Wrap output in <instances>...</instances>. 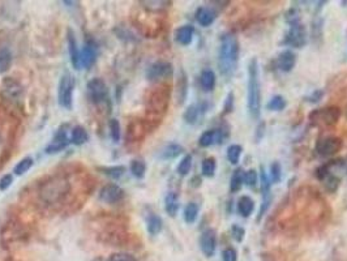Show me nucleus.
Wrapping results in <instances>:
<instances>
[{
  "mask_svg": "<svg viewBox=\"0 0 347 261\" xmlns=\"http://www.w3.org/2000/svg\"><path fill=\"white\" fill-rule=\"evenodd\" d=\"M169 99H170V93L166 87H158L151 93L147 99V109L155 115H162L167 110Z\"/></svg>",
  "mask_w": 347,
  "mask_h": 261,
  "instance_id": "nucleus-6",
  "label": "nucleus"
},
{
  "mask_svg": "<svg viewBox=\"0 0 347 261\" xmlns=\"http://www.w3.org/2000/svg\"><path fill=\"white\" fill-rule=\"evenodd\" d=\"M261 95L260 73H259V61L252 58L248 63V84H247V107L252 119L257 120L261 115L262 106Z\"/></svg>",
  "mask_w": 347,
  "mask_h": 261,
  "instance_id": "nucleus-3",
  "label": "nucleus"
},
{
  "mask_svg": "<svg viewBox=\"0 0 347 261\" xmlns=\"http://www.w3.org/2000/svg\"><path fill=\"white\" fill-rule=\"evenodd\" d=\"M324 94H325L324 90H315L312 91L308 97H306L304 101H307V102H310V103H317V102H320L321 99H322Z\"/></svg>",
  "mask_w": 347,
  "mask_h": 261,
  "instance_id": "nucleus-53",
  "label": "nucleus"
},
{
  "mask_svg": "<svg viewBox=\"0 0 347 261\" xmlns=\"http://www.w3.org/2000/svg\"><path fill=\"white\" fill-rule=\"evenodd\" d=\"M215 170H217V161H215L214 157H209V158H205L202 161V165H201V171H202V175L206 176V178H213L215 175Z\"/></svg>",
  "mask_w": 347,
  "mask_h": 261,
  "instance_id": "nucleus-35",
  "label": "nucleus"
},
{
  "mask_svg": "<svg viewBox=\"0 0 347 261\" xmlns=\"http://www.w3.org/2000/svg\"><path fill=\"white\" fill-rule=\"evenodd\" d=\"M322 19H315L312 23V38L316 41L317 38H322Z\"/></svg>",
  "mask_w": 347,
  "mask_h": 261,
  "instance_id": "nucleus-47",
  "label": "nucleus"
},
{
  "mask_svg": "<svg viewBox=\"0 0 347 261\" xmlns=\"http://www.w3.org/2000/svg\"><path fill=\"white\" fill-rule=\"evenodd\" d=\"M200 248L202 251V254L206 258H211L214 256L215 250H217V232L213 229H206L201 232L200 236Z\"/></svg>",
  "mask_w": 347,
  "mask_h": 261,
  "instance_id": "nucleus-13",
  "label": "nucleus"
},
{
  "mask_svg": "<svg viewBox=\"0 0 347 261\" xmlns=\"http://www.w3.org/2000/svg\"><path fill=\"white\" fill-rule=\"evenodd\" d=\"M87 140H89V133H87V131L84 128V127H81V125H76V127L72 128V132H71L72 144L80 146V145L85 144Z\"/></svg>",
  "mask_w": 347,
  "mask_h": 261,
  "instance_id": "nucleus-28",
  "label": "nucleus"
},
{
  "mask_svg": "<svg viewBox=\"0 0 347 261\" xmlns=\"http://www.w3.org/2000/svg\"><path fill=\"white\" fill-rule=\"evenodd\" d=\"M195 17H196V21L200 24L201 27H210L217 19V13H215L214 9H211L209 7H200L197 8Z\"/></svg>",
  "mask_w": 347,
  "mask_h": 261,
  "instance_id": "nucleus-19",
  "label": "nucleus"
},
{
  "mask_svg": "<svg viewBox=\"0 0 347 261\" xmlns=\"http://www.w3.org/2000/svg\"><path fill=\"white\" fill-rule=\"evenodd\" d=\"M243 153V148L240 145L238 144H232L227 148L226 151V157L229 159V162L231 165H238L239 161H240V157H242Z\"/></svg>",
  "mask_w": 347,
  "mask_h": 261,
  "instance_id": "nucleus-34",
  "label": "nucleus"
},
{
  "mask_svg": "<svg viewBox=\"0 0 347 261\" xmlns=\"http://www.w3.org/2000/svg\"><path fill=\"white\" fill-rule=\"evenodd\" d=\"M179 208H180V201H179V196H177L176 192H169L165 196V212L174 218L176 217L177 212H179Z\"/></svg>",
  "mask_w": 347,
  "mask_h": 261,
  "instance_id": "nucleus-21",
  "label": "nucleus"
},
{
  "mask_svg": "<svg viewBox=\"0 0 347 261\" xmlns=\"http://www.w3.org/2000/svg\"><path fill=\"white\" fill-rule=\"evenodd\" d=\"M106 261H137V259L128 252H116V254L110 255Z\"/></svg>",
  "mask_w": 347,
  "mask_h": 261,
  "instance_id": "nucleus-44",
  "label": "nucleus"
},
{
  "mask_svg": "<svg viewBox=\"0 0 347 261\" xmlns=\"http://www.w3.org/2000/svg\"><path fill=\"white\" fill-rule=\"evenodd\" d=\"M98 171H101L103 175L111 180H119V179L125 174V166L121 165H115V166H102L98 167Z\"/></svg>",
  "mask_w": 347,
  "mask_h": 261,
  "instance_id": "nucleus-27",
  "label": "nucleus"
},
{
  "mask_svg": "<svg viewBox=\"0 0 347 261\" xmlns=\"http://www.w3.org/2000/svg\"><path fill=\"white\" fill-rule=\"evenodd\" d=\"M33 165H34V159L31 158V157H24L23 159H20L19 162L15 165L13 174L17 175V176H21V175H24L25 173L30 170Z\"/></svg>",
  "mask_w": 347,
  "mask_h": 261,
  "instance_id": "nucleus-32",
  "label": "nucleus"
},
{
  "mask_svg": "<svg viewBox=\"0 0 347 261\" xmlns=\"http://www.w3.org/2000/svg\"><path fill=\"white\" fill-rule=\"evenodd\" d=\"M223 131L221 129H209L205 131L200 137H199V146L201 148H210L211 145L221 144L225 140V136L222 135Z\"/></svg>",
  "mask_w": 347,
  "mask_h": 261,
  "instance_id": "nucleus-17",
  "label": "nucleus"
},
{
  "mask_svg": "<svg viewBox=\"0 0 347 261\" xmlns=\"http://www.w3.org/2000/svg\"><path fill=\"white\" fill-rule=\"evenodd\" d=\"M307 42V30L306 27L302 23L290 25V29L283 38V45L295 47V49H302Z\"/></svg>",
  "mask_w": 347,
  "mask_h": 261,
  "instance_id": "nucleus-9",
  "label": "nucleus"
},
{
  "mask_svg": "<svg viewBox=\"0 0 347 261\" xmlns=\"http://www.w3.org/2000/svg\"><path fill=\"white\" fill-rule=\"evenodd\" d=\"M295 64H296V55L291 50H283L277 58V67L281 72H291L295 68Z\"/></svg>",
  "mask_w": 347,
  "mask_h": 261,
  "instance_id": "nucleus-16",
  "label": "nucleus"
},
{
  "mask_svg": "<svg viewBox=\"0 0 347 261\" xmlns=\"http://www.w3.org/2000/svg\"><path fill=\"white\" fill-rule=\"evenodd\" d=\"M193 34H195V28L192 25H183L177 28L175 31V41L181 46H188L192 43Z\"/></svg>",
  "mask_w": 347,
  "mask_h": 261,
  "instance_id": "nucleus-20",
  "label": "nucleus"
},
{
  "mask_svg": "<svg viewBox=\"0 0 347 261\" xmlns=\"http://www.w3.org/2000/svg\"><path fill=\"white\" fill-rule=\"evenodd\" d=\"M217 84V76H215L213 69H204L200 75V85L201 89L206 93L213 91Z\"/></svg>",
  "mask_w": 347,
  "mask_h": 261,
  "instance_id": "nucleus-22",
  "label": "nucleus"
},
{
  "mask_svg": "<svg viewBox=\"0 0 347 261\" xmlns=\"http://www.w3.org/2000/svg\"><path fill=\"white\" fill-rule=\"evenodd\" d=\"M264 133H265V123H264V121H260V123L257 124L256 133H255V139H256V143H260L261 139L264 137Z\"/></svg>",
  "mask_w": 347,
  "mask_h": 261,
  "instance_id": "nucleus-54",
  "label": "nucleus"
},
{
  "mask_svg": "<svg viewBox=\"0 0 347 261\" xmlns=\"http://www.w3.org/2000/svg\"><path fill=\"white\" fill-rule=\"evenodd\" d=\"M269 179L272 184H278L282 179V167H281V163L279 162H273L272 166H270V175H269Z\"/></svg>",
  "mask_w": 347,
  "mask_h": 261,
  "instance_id": "nucleus-43",
  "label": "nucleus"
},
{
  "mask_svg": "<svg viewBox=\"0 0 347 261\" xmlns=\"http://www.w3.org/2000/svg\"><path fill=\"white\" fill-rule=\"evenodd\" d=\"M109 131H110V137H111V140H113L115 144L120 143L121 140L120 121L117 120V119H111V120L109 121Z\"/></svg>",
  "mask_w": 347,
  "mask_h": 261,
  "instance_id": "nucleus-37",
  "label": "nucleus"
},
{
  "mask_svg": "<svg viewBox=\"0 0 347 261\" xmlns=\"http://www.w3.org/2000/svg\"><path fill=\"white\" fill-rule=\"evenodd\" d=\"M12 183H13V175L12 174L3 175V176L0 178V191H1V192L7 191V189L12 186Z\"/></svg>",
  "mask_w": 347,
  "mask_h": 261,
  "instance_id": "nucleus-51",
  "label": "nucleus"
},
{
  "mask_svg": "<svg viewBox=\"0 0 347 261\" xmlns=\"http://www.w3.org/2000/svg\"><path fill=\"white\" fill-rule=\"evenodd\" d=\"M68 54H69V60H71L72 67L79 71L80 67V49L76 41V37L73 34V31L69 29L68 30Z\"/></svg>",
  "mask_w": 347,
  "mask_h": 261,
  "instance_id": "nucleus-18",
  "label": "nucleus"
},
{
  "mask_svg": "<svg viewBox=\"0 0 347 261\" xmlns=\"http://www.w3.org/2000/svg\"><path fill=\"white\" fill-rule=\"evenodd\" d=\"M346 119H347V106H346Z\"/></svg>",
  "mask_w": 347,
  "mask_h": 261,
  "instance_id": "nucleus-57",
  "label": "nucleus"
},
{
  "mask_svg": "<svg viewBox=\"0 0 347 261\" xmlns=\"http://www.w3.org/2000/svg\"><path fill=\"white\" fill-rule=\"evenodd\" d=\"M255 209V203L249 196H242L238 201V213L244 218H248Z\"/></svg>",
  "mask_w": 347,
  "mask_h": 261,
  "instance_id": "nucleus-29",
  "label": "nucleus"
},
{
  "mask_svg": "<svg viewBox=\"0 0 347 261\" xmlns=\"http://www.w3.org/2000/svg\"><path fill=\"white\" fill-rule=\"evenodd\" d=\"M260 179H261V191H262V195L270 192V186H272V182H270L269 175L265 173V169L262 166H261Z\"/></svg>",
  "mask_w": 347,
  "mask_h": 261,
  "instance_id": "nucleus-45",
  "label": "nucleus"
},
{
  "mask_svg": "<svg viewBox=\"0 0 347 261\" xmlns=\"http://www.w3.org/2000/svg\"><path fill=\"white\" fill-rule=\"evenodd\" d=\"M286 107V101L282 95H274L266 105V109L270 111H282Z\"/></svg>",
  "mask_w": 347,
  "mask_h": 261,
  "instance_id": "nucleus-41",
  "label": "nucleus"
},
{
  "mask_svg": "<svg viewBox=\"0 0 347 261\" xmlns=\"http://www.w3.org/2000/svg\"><path fill=\"white\" fill-rule=\"evenodd\" d=\"M73 89H75V80L72 75L64 73L59 80L58 85V101L65 110H71L73 106Z\"/></svg>",
  "mask_w": 347,
  "mask_h": 261,
  "instance_id": "nucleus-5",
  "label": "nucleus"
},
{
  "mask_svg": "<svg viewBox=\"0 0 347 261\" xmlns=\"http://www.w3.org/2000/svg\"><path fill=\"white\" fill-rule=\"evenodd\" d=\"M129 170H131V174L135 178L143 179L145 176V173H146V165L141 159H133L131 162V166H129Z\"/></svg>",
  "mask_w": 347,
  "mask_h": 261,
  "instance_id": "nucleus-36",
  "label": "nucleus"
},
{
  "mask_svg": "<svg viewBox=\"0 0 347 261\" xmlns=\"http://www.w3.org/2000/svg\"><path fill=\"white\" fill-rule=\"evenodd\" d=\"M97 57H98L97 46L93 42H87L83 50H80V67L89 69L95 63Z\"/></svg>",
  "mask_w": 347,
  "mask_h": 261,
  "instance_id": "nucleus-14",
  "label": "nucleus"
},
{
  "mask_svg": "<svg viewBox=\"0 0 347 261\" xmlns=\"http://www.w3.org/2000/svg\"><path fill=\"white\" fill-rule=\"evenodd\" d=\"M257 180H259V176H257L256 170L249 169L248 171H245L244 173V184H247L248 187H255L257 184Z\"/></svg>",
  "mask_w": 347,
  "mask_h": 261,
  "instance_id": "nucleus-46",
  "label": "nucleus"
},
{
  "mask_svg": "<svg viewBox=\"0 0 347 261\" xmlns=\"http://www.w3.org/2000/svg\"><path fill=\"white\" fill-rule=\"evenodd\" d=\"M174 73L173 65L169 61H157L147 68L146 79L149 81H161V80L170 79Z\"/></svg>",
  "mask_w": 347,
  "mask_h": 261,
  "instance_id": "nucleus-10",
  "label": "nucleus"
},
{
  "mask_svg": "<svg viewBox=\"0 0 347 261\" xmlns=\"http://www.w3.org/2000/svg\"><path fill=\"white\" fill-rule=\"evenodd\" d=\"M12 64V54L8 49H0V75L5 73Z\"/></svg>",
  "mask_w": 347,
  "mask_h": 261,
  "instance_id": "nucleus-39",
  "label": "nucleus"
},
{
  "mask_svg": "<svg viewBox=\"0 0 347 261\" xmlns=\"http://www.w3.org/2000/svg\"><path fill=\"white\" fill-rule=\"evenodd\" d=\"M124 199V189L115 183L106 184L99 191V200L106 204H117Z\"/></svg>",
  "mask_w": 347,
  "mask_h": 261,
  "instance_id": "nucleus-12",
  "label": "nucleus"
},
{
  "mask_svg": "<svg viewBox=\"0 0 347 261\" xmlns=\"http://www.w3.org/2000/svg\"><path fill=\"white\" fill-rule=\"evenodd\" d=\"M208 111V103H193L187 107V110L183 114V119L187 124H196L199 117L202 116Z\"/></svg>",
  "mask_w": 347,
  "mask_h": 261,
  "instance_id": "nucleus-15",
  "label": "nucleus"
},
{
  "mask_svg": "<svg viewBox=\"0 0 347 261\" xmlns=\"http://www.w3.org/2000/svg\"><path fill=\"white\" fill-rule=\"evenodd\" d=\"M341 116L340 107L337 106H329L324 107V109H317L313 110L308 116V120L315 127H321V128H326V127H333L338 123V119Z\"/></svg>",
  "mask_w": 347,
  "mask_h": 261,
  "instance_id": "nucleus-4",
  "label": "nucleus"
},
{
  "mask_svg": "<svg viewBox=\"0 0 347 261\" xmlns=\"http://www.w3.org/2000/svg\"><path fill=\"white\" fill-rule=\"evenodd\" d=\"M324 182V187L325 189L328 191V192L330 193H334L338 189V187H340V182L341 179L338 178V176H336V175L333 174H329L326 178L322 180Z\"/></svg>",
  "mask_w": 347,
  "mask_h": 261,
  "instance_id": "nucleus-42",
  "label": "nucleus"
},
{
  "mask_svg": "<svg viewBox=\"0 0 347 261\" xmlns=\"http://www.w3.org/2000/svg\"><path fill=\"white\" fill-rule=\"evenodd\" d=\"M240 45L236 35L226 33L221 37L218 49V68L221 75L226 79H231L238 71Z\"/></svg>",
  "mask_w": 347,
  "mask_h": 261,
  "instance_id": "nucleus-2",
  "label": "nucleus"
},
{
  "mask_svg": "<svg viewBox=\"0 0 347 261\" xmlns=\"http://www.w3.org/2000/svg\"><path fill=\"white\" fill-rule=\"evenodd\" d=\"M231 234H232V238H234L236 242L242 243L243 239H244L245 230L242 226H239V225L235 224L232 225V227H231Z\"/></svg>",
  "mask_w": 347,
  "mask_h": 261,
  "instance_id": "nucleus-48",
  "label": "nucleus"
},
{
  "mask_svg": "<svg viewBox=\"0 0 347 261\" xmlns=\"http://www.w3.org/2000/svg\"><path fill=\"white\" fill-rule=\"evenodd\" d=\"M337 166H341L344 170L347 171V157L345 159H340V161H337Z\"/></svg>",
  "mask_w": 347,
  "mask_h": 261,
  "instance_id": "nucleus-55",
  "label": "nucleus"
},
{
  "mask_svg": "<svg viewBox=\"0 0 347 261\" xmlns=\"http://www.w3.org/2000/svg\"><path fill=\"white\" fill-rule=\"evenodd\" d=\"M187 93H188V80H187V75L183 69H180L179 72V79L176 83V98L179 105H183L187 98Z\"/></svg>",
  "mask_w": 347,
  "mask_h": 261,
  "instance_id": "nucleus-23",
  "label": "nucleus"
},
{
  "mask_svg": "<svg viewBox=\"0 0 347 261\" xmlns=\"http://www.w3.org/2000/svg\"><path fill=\"white\" fill-rule=\"evenodd\" d=\"M69 143H71V139L67 135V131L64 128H60L55 132L53 139L50 140L45 151L47 154H58V153H60V151L68 148Z\"/></svg>",
  "mask_w": 347,
  "mask_h": 261,
  "instance_id": "nucleus-11",
  "label": "nucleus"
},
{
  "mask_svg": "<svg viewBox=\"0 0 347 261\" xmlns=\"http://www.w3.org/2000/svg\"><path fill=\"white\" fill-rule=\"evenodd\" d=\"M222 259L223 261H238V252L235 248L229 247L222 252Z\"/></svg>",
  "mask_w": 347,
  "mask_h": 261,
  "instance_id": "nucleus-52",
  "label": "nucleus"
},
{
  "mask_svg": "<svg viewBox=\"0 0 347 261\" xmlns=\"http://www.w3.org/2000/svg\"><path fill=\"white\" fill-rule=\"evenodd\" d=\"M183 151H184V149H183V146H181L180 144H177V143H170V144H167L166 146L162 149L159 157H161V159L169 161V159L177 158Z\"/></svg>",
  "mask_w": 347,
  "mask_h": 261,
  "instance_id": "nucleus-25",
  "label": "nucleus"
},
{
  "mask_svg": "<svg viewBox=\"0 0 347 261\" xmlns=\"http://www.w3.org/2000/svg\"><path fill=\"white\" fill-rule=\"evenodd\" d=\"M342 146H344L342 139L337 136H326L317 140L315 150L321 157H332V155L337 154L338 151H341Z\"/></svg>",
  "mask_w": 347,
  "mask_h": 261,
  "instance_id": "nucleus-7",
  "label": "nucleus"
},
{
  "mask_svg": "<svg viewBox=\"0 0 347 261\" xmlns=\"http://www.w3.org/2000/svg\"><path fill=\"white\" fill-rule=\"evenodd\" d=\"M244 173L242 167H238L236 170L232 173L230 179V191L231 193H236L240 191V188L244 184Z\"/></svg>",
  "mask_w": 347,
  "mask_h": 261,
  "instance_id": "nucleus-30",
  "label": "nucleus"
},
{
  "mask_svg": "<svg viewBox=\"0 0 347 261\" xmlns=\"http://www.w3.org/2000/svg\"><path fill=\"white\" fill-rule=\"evenodd\" d=\"M71 182L67 175L54 174L49 178L42 180L38 187V197L39 200L50 208H57L64 204L69 192H71Z\"/></svg>",
  "mask_w": 347,
  "mask_h": 261,
  "instance_id": "nucleus-1",
  "label": "nucleus"
},
{
  "mask_svg": "<svg viewBox=\"0 0 347 261\" xmlns=\"http://www.w3.org/2000/svg\"><path fill=\"white\" fill-rule=\"evenodd\" d=\"M3 90L7 94L8 98L11 99H17L23 93L21 85L13 79H9V77H7L3 81Z\"/></svg>",
  "mask_w": 347,
  "mask_h": 261,
  "instance_id": "nucleus-24",
  "label": "nucleus"
},
{
  "mask_svg": "<svg viewBox=\"0 0 347 261\" xmlns=\"http://www.w3.org/2000/svg\"><path fill=\"white\" fill-rule=\"evenodd\" d=\"M286 21L290 24V25H294V24L300 23V16H299V12L296 8H291V9H289V11H287Z\"/></svg>",
  "mask_w": 347,
  "mask_h": 261,
  "instance_id": "nucleus-49",
  "label": "nucleus"
},
{
  "mask_svg": "<svg viewBox=\"0 0 347 261\" xmlns=\"http://www.w3.org/2000/svg\"><path fill=\"white\" fill-rule=\"evenodd\" d=\"M199 205L196 203H188L187 206L184 208V212H183V218H184L185 224H195L199 217Z\"/></svg>",
  "mask_w": 347,
  "mask_h": 261,
  "instance_id": "nucleus-31",
  "label": "nucleus"
},
{
  "mask_svg": "<svg viewBox=\"0 0 347 261\" xmlns=\"http://www.w3.org/2000/svg\"><path fill=\"white\" fill-rule=\"evenodd\" d=\"M272 203H273L272 192L262 195V203H261V206H260V209H259V213H257V218H256L257 224H259V222H261V220L264 218V216L266 214V212H268V209L270 208Z\"/></svg>",
  "mask_w": 347,
  "mask_h": 261,
  "instance_id": "nucleus-38",
  "label": "nucleus"
},
{
  "mask_svg": "<svg viewBox=\"0 0 347 261\" xmlns=\"http://www.w3.org/2000/svg\"><path fill=\"white\" fill-rule=\"evenodd\" d=\"M3 149H4V139L3 136H1V133H0V153L3 151Z\"/></svg>",
  "mask_w": 347,
  "mask_h": 261,
  "instance_id": "nucleus-56",
  "label": "nucleus"
},
{
  "mask_svg": "<svg viewBox=\"0 0 347 261\" xmlns=\"http://www.w3.org/2000/svg\"><path fill=\"white\" fill-rule=\"evenodd\" d=\"M234 102H235V95L232 91H230V93L227 94L226 99H225V105H223L225 114H230L234 111Z\"/></svg>",
  "mask_w": 347,
  "mask_h": 261,
  "instance_id": "nucleus-50",
  "label": "nucleus"
},
{
  "mask_svg": "<svg viewBox=\"0 0 347 261\" xmlns=\"http://www.w3.org/2000/svg\"><path fill=\"white\" fill-rule=\"evenodd\" d=\"M140 4L147 11L161 12L165 11L171 3L170 1H165V0H145V1H140Z\"/></svg>",
  "mask_w": 347,
  "mask_h": 261,
  "instance_id": "nucleus-33",
  "label": "nucleus"
},
{
  "mask_svg": "<svg viewBox=\"0 0 347 261\" xmlns=\"http://www.w3.org/2000/svg\"><path fill=\"white\" fill-rule=\"evenodd\" d=\"M87 94L89 98L94 105H101L109 98V87L106 83L99 77H94L87 84Z\"/></svg>",
  "mask_w": 347,
  "mask_h": 261,
  "instance_id": "nucleus-8",
  "label": "nucleus"
},
{
  "mask_svg": "<svg viewBox=\"0 0 347 261\" xmlns=\"http://www.w3.org/2000/svg\"><path fill=\"white\" fill-rule=\"evenodd\" d=\"M146 229H147V232H149L151 236H157L163 229L162 218H161L158 214L151 213L146 220Z\"/></svg>",
  "mask_w": 347,
  "mask_h": 261,
  "instance_id": "nucleus-26",
  "label": "nucleus"
},
{
  "mask_svg": "<svg viewBox=\"0 0 347 261\" xmlns=\"http://www.w3.org/2000/svg\"><path fill=\"white\" fill-rule=\"evenodd\" d=\"M191 169H192V155L187 154L181 158V161L177 165V174L180 176H187Z\"/></svg>",
  "mask_w": 347,
  "mask_h": 261,
  "instance_id": "nucleus-40",
  "label": "nucleus"
}]
</instances>
